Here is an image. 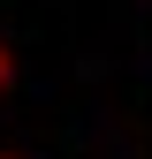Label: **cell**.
Here are the masks:
<instances>
[]
</instances>
